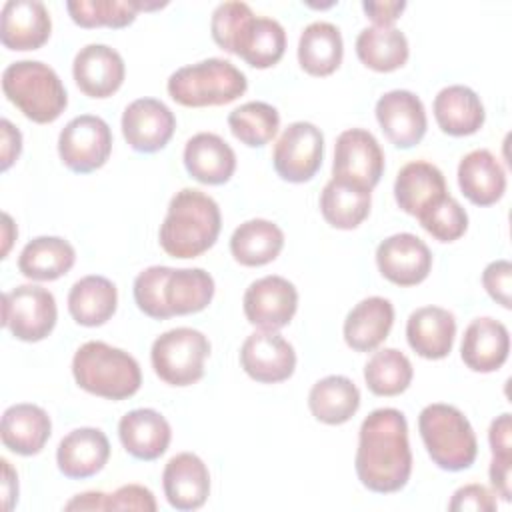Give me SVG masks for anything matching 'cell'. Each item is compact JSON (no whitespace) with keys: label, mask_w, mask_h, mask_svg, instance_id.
Instances as JSON below:
<instances>
[{"label":"cell","mask_w":512,"mask_h":512,"mask_svg":"<svg viewBox=\"0 0 512 512\" xmlns=\"http://www.w3.org/2000/svg\"><path fill=\"white\" fill-rule=\"evenodd\" d=\"M356 474L362 486L378 494L402 490L412 472L406 416L396 408L372 410L358 432Z\"/></svg>","instance_id":"cell-1"},{"label":"cell","mask_w":512,"mask_h":512,"mask_svg":"<svg viewBox=\"0 0 512 512\" xmlns=\"http://www.w3.org/2000/svg\"><path fill=\"white\" fill-rule=\"evenodd\" d=\"M134 302L154 320L202 312L214 296V278L202 268L148 266L134 278Z\"/></svg>","instance_id":"cell-2"},{"label":"cell","mask_w":512,"mask_h":512,"mask_svg":"<svg viewBox=\"0 0 512 512\" xmlns=\"http://www.w3.org/2000/svg\"><path fill=\"white\" fill-rule=\"evenodd\" d=\"M220 228L216 200L196 188H182L168 204L158 240L172 258H196L216 244Z\"/></svg>","instance_id":"cell-3"},{"label":"cell","mask_w":512,"mask_h":512,"mask_svg":"<svg viewBox=\"0 0 512 512\" xmlns=\"http://www.w3.org/2000/svg\"><path fill=\"white\" fill-rule=\"evenodd\" d=\"M72 374L82 390L108 400L130 398L142 384L136 358L100 340H90L76 350Z\"/></svg>","instance_id":"cell-4"},{"label":"cell","mask_w":512,"mask_h":512,"mask_svg":"<svg viewBox=\"0 0 512 512\" xmlns=\"http://www.w3.org/2000/svg\"><path fill=\"white\" fill-rule=\"evenodd\" d=\"M4 96L32 122L50 124L68 106L58 74L40 60H18L2 72Z\"/></svg>","instance_id":"cell-5"},{"label":"cell","mask_w":512,"mask_h":512,"mask_svg":"<svg viewBox=\"0 0 512 512\" xmlns=\"http://www.w3.org/2000/svg\"><path fill=\"white\" fill-rule=\"evenodd\" d=\"M418 430L432 462L448 472L474 464L478 454L476 434L468 418L450 404H428L418 416Z\"/></svg>","instance_id":"cell-6"},{"label":"cell","mask_w":512,"mask_h":512,"mask_svg":"<svg viewBox=\"0 0 512 512\" xmlns=\"http://www.w3.org/2000/svg\"><path fill=\"white\" fill-rule=\"evenodd\" d=\"M248 88L244 72L224 58H208L170 74L166 90L174 102L188 108L224 106Z\"/></svg>","instance_id":"cell-7"},{"label":"cell","mask_w":512,"mask_h":512,"mask_svg":"<svg viewBox=\"0 0 512 512\" xmlns=\"http://www.w3.org/2000/svg\"><path fill=\"white\" fill-rule=\"evenodd\" d=\"M210 356L208 338L194 328H172L152 342L150 360L156 376L170 386H190L204 376Z\"/></svg>","instance_id":"cell-8"},{"label":"cell","mask_w":512,"mask_h":512,"mask_svg":"<svg viewBox=\"0 0 512 512\" xmlns=\"http://www.w3.org/2000/svg\"><path fill=\"white\" fill-rule=\"evenodd\" d=\"M58 308L50 290L22 284L2 296V324L22 342H40L56 326Z\"/></svg>","instance_id":"cell-9"},{"label":"cell","mask_w":512,"mask_h":512,"mask_svg":"<svg viewBox=\"0 0 512 512\" xmlns=\"http://www.w3.org/2000/svg\"><path fill=\"white\" fill-rule=\"evenodd\" d=\"M112 152V132L106 120L94 114L72 118L58 136V154L66 168L88 174L102 168Z\"/></svg>","instance_id":"cell-10"},{"label":"cell","mask_w":512,"mask_h":512,"mask_svg":"<svg viewBox=\"0 0 512 512\" xmlns=\"http://www.w3.org/2000/svg\"><path fill=\"white\" fill-rule=\"evenodd\" d=\"M324 158V134L312 122H292L274 144L272 164L276 174L292 184L316 176Z\"/></svg>","instance_id":"cell-11"},{"label":"cell","mask_w":512,"mask_h":512,"mask_svg":"<svg viewBox=\"0 0 512 512\" xmlns=\"http://www.w3.org/2000/svg\"><path fill=\"white\" fill-rule=\"evenodd\" d=\"M384 172V152L378 140L364 128L344 130L334 144L332 178H340L372 190Z\"/></svg>","instance_id":"cell-12"},{"label":"cell","mask_w":512,"mask_h":512,"mask_svg":"<svg viewBox=\"0 0 512 512\" xmlns=\"http://www.w3.org/2000/svg\"><path fill=\"white\" fill-rule=\"evenodd\" d=\"M244 316L260 330L276 332L290 324L298 308V290L282 276L254 280L244 292Z\"/></svg>","instance_id":"cell-13"},{"label":"cell","mask_w":512,"mask_h":512,"mask_svg":"<svg viewBox=\"0 0 512 512\" xmlns=\"http://www.w3.org/2000/svg\"><path fill=\"white\" fill-rule=\"evenodd\" d=\"M380 274L398 286H416L432 270V252L416 234L400 232L382 240L376 248Z\"/></svg>","instance_id":"cell-14"},{"label":"cell","mask_w":512,"mask_h":512,"mask_svg":"<svg viewBox=\"0 0 512 512\" xmlns=\"http://www.w3.org/2000/svg\"><path fill=\"white\" fill-rule=\"evenodd\" d=\"M240 364L244 372L262 384L284 382L294 374V346L278 332L260 330L250 334L240 348Z\"/></svg>","instance_id":"cell-15"},{"label":"cell","mask_w":512,"mask_h":512,"mask_svg":"<svg viewBox=\"0 0 512 512\" xmlns=\"http://www.w3.org/2000/svg\"><path fill=\"white\" fill-rule=\"evenodd\" d=\"M376 120L396 148H412L426 134L428 120L422 100L410 90H390L376 102Z\"/></svg>","instance_id":"cell-16"},{"label":"cell","mask_w":512,"mask_h":512,"mask_svg":"<svg viewBox=\"0 0 512 512\" xmlns=\"http://www.w3.org/2000/svg\"><path fill=\"white\" fill-rule=\"evenodd\" d=\"M176 130L172 110L156 98H138L122 114V134L132 150L152 154L162 150Z\"/></svg>","instance_id":"cell-17"},{"label":"cell","mask_w":512,"mask_h":512,"mask_svg":"<svg viewBox=\"0 0 512 512\" xmlns=\"http://www.w3.org/2000/svg\"><path fill=\"white\" fill-rule=\"evenodd\" d=\"M52 30V20L40 0H8L0 14V40L8 50H38Z\"/></svg>","instance_id":"cell-18"},{"label":"cell","mask_w":512,"mask_h":512,"mask_svg":"<svg viewBox=\"0 0 512 512\" xmlns=\"http://www.w3.org/2000/svg\"><path fill=\"white\" fill-rule=\"evenodd\" d=\"M76 86L90 98H108L124 82L122 56L106 44H88L78 50L72 64Z\"/></svg>","instance_id":"cell-19"},{"label":"cell","mask_w":512,"mask_h":512,"mask_svg":"<svg viewBox=\"0 0 512 512\" xmlns=\"http://www.w3.org/2000/svg\"><path fill=\"white\" fill-rule=\"evenodd\" d=\"M162 488L176 510H196L210 494V472L204 460L192 452L172 456L162 472Z\"/></svg>","instance_id":"cell-20"},{"label":"cell","mask_w":512,"mask_h":512,"mask_svg":"<svg viewBox=\"0 0 512 512\" xmlns=\"http://www.w3.org/2000/svg\"><path fill=\"white\" fill-rule=\"evenodd\" d=\"M508 352L510 334L500 320L482 316L466 326L460 358L472 372H496L508 360Z\"/></svg>","instance_id":"cell-21"},{"label":"cell","mask_w":512,"mask_h":512,"mask_svg":"<svg viewBox=\"0 0 512 512\" xmlns=\"http://www.w3.org/2000/svg\"><path fill=\"white\" fill-rule=\"evenodd\" d=\"M110 458V442L100 428H76L68 432L56 450L58 470L72 480L98 474Z\"/></svg>","instance_id":"cell-22"},{"label":"cell","mask_w":512,"mask_h":512,"mask_svg":"<svg viewBox=\"0 0 512 512\" xmlns=\"http://www.w3.org/2000/svg\"><path fill=\"white\" fill-rule=\"evenodd\" d=\"M118 436L130 456L150 462L168 450L172 428L160 412L152 408H136L120 418Z\"/></svg>","instance_id":"cell-23"},{"label":"cell","mask_w":512,"mask_h":512,"mask_svg":"<svg viewBox=\"0 0 512 512\" xmlns=\"http://www.w3.org/2000/svg\"><path fill=\"white\" fill-rule=\"evenodd\" d=\"M456 336V318L440 306L416 308L406 322V340L410 348L426 358L440 360L452 352Z\"/></svg>","instance_id":"cell-24"},{"label":"cell","mask_w":512,"mask_h":512,"mask_svg":"<svg viewBox=\"0 0 512 512\" xmlns=\"http://www.w3.org/2000/svg\"><path fill=\"white\" fill-rule=\"evenodd\" d=\"M184 168L194 180L218 186L232 178L236 154L218 134L198 132L184 146Z\"/></svg>","instance_id":"cell-25"},{"label":"cell","mask_w":512,"mask_h":512,"mask_svg":"<svg viewBox=\"0 0 512 512\" xmlns=\"http://www.w3.org/2000/svg\"><path fill=\"white\" fill-rule=\"evenodd\" d=\"M52 434V422L44 408L36 404H14L4 410L0 438L2 444L20 456L38 454Z\"/></svg>","instance_id":"cell-26"},{"label":"cell","mask_w":512,"mask_h":512,"mask_svg":"<svg viewBox=\"0 0 512 512\" xmlns=\"http://www.w3.org/2000/svg\"><path fill=\"white\" fill-rule=\"evenodd\" d=\"M458 186L472 204L492 206L506 192V172L490 150L478 148L460 160Z\"/></svg>","instance_id":"cell-27"},{"label":"cell","mask_w":512,"mask_h":512,"mask_svg":"<svg viewBox=\"0 0 512 512\" xmlns=\"http://www.w3.org/2000/svg\"><path fill=\"white\" fill-rule=\"evenodd\" d=\"M394 306L382 296L360 300L344 320V340L356 352L376 350L390 334Z\"/></svg>","instance_id":"cell-28"},{"label":"cell","mask_w":512,"mask_h":512,"mask_svg":"<svg viewBox=\"0 0 512 512\" xmlns=\"http://www.w3.org/2000/svg\"><path fill=\"white\" fill-rule=\"evenodd\" d=\"M444 194H448L444 174L426 160L408 162L396 174L394 198L410 216H418Z\"/></svg>","instance_id":"cell-29"},{"label":"cell","mask_w":512,"mask_h":512,"mask_svg":"<svg viewBox=\"0 0 512 512\" xmlns=\"http://www.w3.org/2000/svg\"><path fill=\"white\" fill-rule=\"evenodd\" d=\"M434 118L448 136L476 134L486 118L478 94L462 84L442 88L434 98Z\"/></svg>","instance_id":"cell-30"},{"label":"cell","mask_w":512,"mask_h":512,"mask_svg":"<svg viewBox=\"0 0 512 512\" xmlns=\"http://www.w3.org/2000/svg\"><path fill=\"white\" fill-rule=\"evenodd\" d=\"M286 50L284 26L266 16H252L240 30L234 52L252 68H270L278 64Z\"/></svg>","instance_id":"cell-31"},{"label":"cell","mask_w":512,"mask_h":512,"mask_svg":"<svg viewBox=\"0 0 512 512\" xmlns=\"http://www.w3.org/2000/svg\"><path fill=\"white\" fill-rule=\"evenodd\" d=\"M118 306V290L112 280L90 274L74 282L68 294V312L80 326L106 324Z\"/></svg>","instance_id":"cell-32"},{"label":"cell","mask_w":512,"mask_h":512,"mask_svg":"<svg viewBox=\"0 0 512 512\" xmlns=\"http://www.w3.org/2000/svg\"><path fill=\"white\" fill-rule=\"evenodd\" d=\"M284 248V232L278 224L252 218L242 222L230 236V252L242 266H264L278 258Z\"/></svg>","instance_id":"cell-33"},{"label":"cell","mask_w":512,"mask_h":512,"mask_svg":"<svg viewBox=\"0 0 512 512\" xmlns=\"http://www.w3.org/2000/svg\"><path fill=\"white\" fill-rule=\"evenodd\" d=\"M370 204L372 190L340 178H332L320 194V212L338 230L358 228L368 218Z\"/></svg>","instance_id":"cell-34"},{"label":"cell","mask_w":512,"mask_h":512,"mask_svg":"<svg viewBox=\"0 0 512 512\" xmlns=\"http://www.w3.org/2000/svg\"><path fill=\"white\" fill-rule=\"evenodd\" d=\"M308 408L312 416L322 424H344L360 408V390L346 376H326L310 388Z\"/></svg>","instance_id":"cell-35"},{"label":"cell","mask_w":512,"mask_h":512,"mask_svg":"<svg viewBox=\"0 0 512 512\" xmlns=\"http://www.w3.org/2000/svg\"><path fill=\"white\" fill-rule=\"evenodd\" d=\"M74 262L76 250L68 240L60 236H38L22 248L18 270L30 280L50 282L70 272Z\"/></svg>","instance_id":"cell-36"},{"label":"cell","mask_w":512,"mask_h":512,"mask_svg":"<svg viewBox=\"0 0 512 512\" xmlns=\"http://www.w3.org/2000/svg\"><path fill=\"white\" fill-rule=\"evenodd\" d=\"M344 56L342 34L330 22L308 24L298 40V62L310 76H330Z\"/></svg>","instance_id":"cell-37"},{"label":"cell","mask_w":512,"mask_h":512,"mask_svg":"<svg viewBox=\"0 0 512 512\" xmlns=\"http://www.w3.org/2000/svg\"><path fill=\"white\" fill-rule=\"evenodd\" d=\"M408 40L394 26H370L356 38L358 60L376 72H392L408 60Z\"/></svg>","instance_id":"cell-38"},{"label":"cell","mask_w":512,"mask_h":512,"mask_svg":"<svg viewBox=\"0 0 512 512\" xmlns=\"http://www.w3.org/2000/svg\"><path fill=\"white\" fill-rule=\"evenodd\" d=\"M166 6L160 2L146 4L136 0H70L66 10L74 24L80 28H126L136 20L140 10H156Z\"/></svg>","instance_id":"cell-39"},{"label":"cell","mask_w":512,"mask_h":512,"mask_svg":"<svg viewBox=\"0 0 512 512\" xmlns=\"http://www.w3.org/2000/svg\"><path fill=\"white\" fill-rule=\"evenodd\" d=\"M414 370L408 356L396 348H382L364 366V380L376 396H398L412 382Z\"/></svg>","instance_id":"cell-40"},{"label":"cell","mask_w":512,"mask_h":512,"mask_svg":"<svg viewBox=\"0 0 512 512\" xmlns=\"http://www.w3.org/2000/svg\"><path fill=\"white\" fill-rule=\"evenodd\" d=\"M228 126L236 140L250 148H260L276 136L280 114L268 102H246L228 114Z\"/></svg>","instance_id":"cell-41"},{"label":"cell","mask_w":512,"mask_h":512,"mask_svg":"<svg viewBox=\"0 0 512 512\" xmlns=\"http://www.w3.org/2000/svg\"><path fill=\"white\" fill-rule=\"evenodd\" d=\"M416 218L422 228L438 242H454L464 236L468 228L466 210L450 194H444L440 200L422 210Z\"/></svg>","instance_id":"cell-42"},{"label":"cell","mask_w":512,"mask_h":512,"mask_svg":"<svg viewBox=\"0 0 512 512\" xmlns=\"http://www.w3.org/2000/svg\"><path fill=\"white\" fill-rule=\"evenodd\" d=\"M254 16L252 8L246 2H222L212 12L210 32L212 40L226 52H234L236 38L242 26Z\"/></svg>","instance_id":"cell-43"},{"label":"cell","mask_w":512,"mask_h":512,"mask_svg":"<svg viewBox=\"0 0 512 512\" xmlns=\"http://www.w3.org/2000/svg\"><path fill=\"white\" fill-rule=\"evenodd\" d=\"M482 284L492 300L502 308H510V290H512V264L508 260H494L482 272Z\"/></svg>","instance_id":"cell-44"},{"label":"cell","mask_w":512,"mask_h":512,"mask_svg":"<svg viewBox=\"0 0 512 512\" xmlns=\"http://www.w3.org/2000/svg\"><path fill=\"white\" fill-rule=\"evenodd\" d=\"M158 508L154 494L140 484L120 486L116 492L106 494V510H144L154 512Z\"/></svg>","instance_id":"cell-45"},{"label":"cell","mask_w":512,"mask_h":512,"mask_svg":"<svg viewBox=\"0 0 512 512\" xmlns=\"http://www.w3.org/2000/svg\"><path fill=\"white\" fill-rule=\"evenodd\" d=\"M498 506L494 494L482 486V484H466L460 486L454 494L452 500L448 504V510L452 512H466V510H474V512H494Z\"/></svg>","instance_id":"cell-46"},{"label":"cell","mask_w":512,"mask_h":512,"mask_svg":"<svg viewBox=\"0 0 512 512\" xmlns=\"http://www.w3.org/2000/svg\"><path fill=\"white\" fill-rule=\"evenodd\" d=\"M488 442L492 456L496 458H512V422L510 414L504 412L496 416L488 430Z\"/></svg>","instance_id":"cell-47"},{"label":"cell","mask_w":512,"mask_h":512,"mask_svg":"<svg viewBox=\"0 0 512 512\" xmlns=\"http://www.w3.org/2000/svg\"><path fill=\"white\" fill-rule=\"evenodd\" d=\"M490 484L494 488V494L500 496L504 502H510L512 496V458H496L492 456L490 462Z\"/></svg>","instance_id":"cell-48"},{"label":"cell","mask_w":512,"mask_h":512,"mask_svg":"<svg viewBox=\"0 0 512 512\" xmlns=\"http://www.w3.org/2000/svg\"><path fill=\"white\" fill-rule=\"evenodd\" d=\"M406 2L398 0H386V2H362V10L376 26H392L404 12Z\"/></svg>","instance_id":"cell-49"},{"label":"cell","mask_w":512,"mask_h":512,"mask_svg":"<svg viewBox=\"0 0 512 512\" xmlns=\"http://www.w3.org/2000/svg\"><path fill=\"white\" fill-rule=\"evenodd\" d=\"M0 132H2V170H8L20 156L22 152V134L20 130L10 122V120H2L0 122Z\"/></svg>","instance_id":"cell-50"},{"label":"cell","mask_w":512,"mask_h":512,"mask_svg":"<svg viewBox=\"0 0 512 512\" xmlns=\"http://www.w3.org/2000/svg\"><path fill=\"white\" fill-rule=\"evenodd\" d=\"M18 502V476L12 470L10 462L2 458V506L4 510H12Z\"/></svg>","instance_id":"cell-51"},{"label":"cell","mask_w":512,"mask_h":512,"mask_svg":"<svg viewBox=\"0 0 512 512\" xmlns=\"http://www.w3.org/2000/svg\"><path fill=\"white\" fill-rule=\"evenodd\" d=\"M64 510H106V494L104 492L76 494L70 502L64 504Z\"/></svg>","instance_id":"cell-52"},{"label":"cell","mask_w":512,"mask_h":512,"mask_svg":"<svg viewBox=\"0 0 512 512\" xmlns=\"http://www.w3.org/2000/svg\"><path fill=\"white\" fill-rule=\"evenodd\" d=\"M2 218H4V250H2V258H6V254H8V250H10V244H12V240L16 238V226L12 224V218L4 212L2 214Z\"/></svg>","instance_id":"cell-53"}]
</instances>
